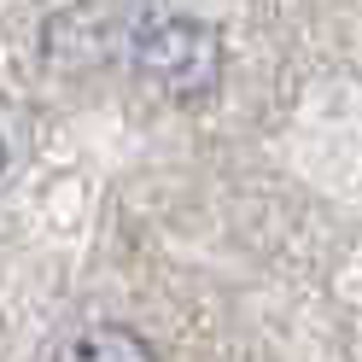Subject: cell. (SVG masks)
I'll use <instances>...</instances> for the list:
<instances>
[{
  "mask_svg": "<svg viewBox=\"0 0 362 362\" xmlns=\"http://www.w3.org/2000/svg\"><path fill=\"white\" fill-rule=\"evenodd\" d=\"M64 362H158L152 345L134 327H117V322H105V327H88L71 339V351H64Z\"/></svg>",
  "mask_w": 362,
  "mask_h": 362,
  "instance_id": "7a4b0ae2",
  "label": "cell"
},
{
  "mask_svg": "<svg viewBox=\"0 0 362 362\" xmlns=\"http://www.w3.org/2000/svg\"><path fill=\"white\" fill-rule=\"evenodd\" d=\"M134 71L170 100H199L216 88L222 71V35L205 18H158L134 35Z\"/></svg>",
  "mask_w": 362,
  "mask_h": 362,
  "instance_id": "6da1fadb",
  "label": "cell"
},
{
  "mask_svg": "<svg viewBox=\"0 0 362 362\" xmlns=\"http://www.w3.org/2000/svg\"><path fill=\"white\" fill-rule=\"evenodd\" d=\"M0 164H6V146H0Z\"/></svg>",
  "mask_w": 362,
  "mask_h": 362,
  "instance_id": "3957f363",
  "label": "cell"
}]
</instances>
